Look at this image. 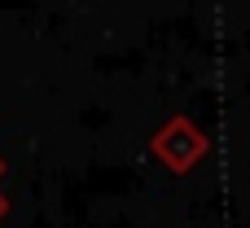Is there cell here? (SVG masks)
Segmentation results:
<instances>
[]
</instances>
